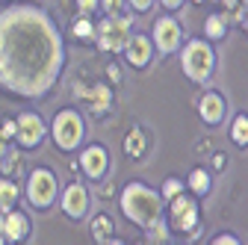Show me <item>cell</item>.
<instances>
[{
	"instance_id": "cell-5",
	"label": "cell",
	"mask_w": 248,
	"mask_h": 245,
	"mask_svg": "<svg viewBox=\"0 0 248 245\" xmlns=\"http://www.w3.org/2000/svg\"><path fill=\"white\" fill-rule=\"evenodd\" d=\"M53 195H56V180H53L50 171L39 168V171L30 174V183H27V198H30V204H33V207H47L53 201Z\"/></svg>"
},
{
	"instance_id": "cell-27",
	"label": "cell",
	"mask_w": 248,
	"mask_h": 245,
	"mask_svg": "<svg viewBox=\"0 0 248 245\" xmlns=\"http://www.w3.org/2000/svg\"><path fill=\"white\" fill-rule=\"evenodd\" d=\"M0 130H3V136H15V121H6Z\"/></svg>"
},
{
	"instance_id": "cell-25",
	"label": "cell",
	"mask_w": 248,
	"mask_h": 245,
	"mask_svg": "<svg viewBox=\"0 0 248 245\" xmlns=\"http://www.w3.org/2000/svg\"><path fill=\"white\" fill-rule=\"evenodd\" d=\"M104 6H107V12H118L121 9V0H104Z\"/></svg>"
},
{
	"instance_id": "cell-18",
	"label": "cell",
	"mask_w": 248,
	"mask_h": 245,
	"mask_svg": "<svg viewBox=\"0 0 248 245\" xmlns=\"http://www.w3.org/2000/svg\"><path fill=\"white\" fill-rule=\"evenodd\" d=\"M124 151H127L130 157H142V154H145V142H142V133H139V130H133V133L127 136V142H124Z\"/></svg>"
},
{
	"instance_id": "cell-13",
	"label": "cell",
	"mask_w": 248,
	"mask_h": 245,
	"mask_svg": "<svg viewBox=\"0 0 248 245\" xmlns=\"http://www.w3.org/2000/svg\"><path fill=\"white\" fill-rule=\"evenodd\" d=\"M3 233L9 236V239H27V233H30V222H27V216H21V213H9V216H3Z\"/></svg>"
},
{
	"instance_id": "cell-12",
	"label": "cell",
	"mask_w": 248,
	"mask_h": 245,
	"mask_svg": "<svg viewBox=\"0 0 248 245\" xmlns=\"http://www.w3.org/2000/svg\"><path fill=\"white\" fill-rule=\"evenodd\" d=\"M127 59H130V65H148V59H151V42L145 36H133L127 39Z\"/></svg>"
},
{
	"instance_id": "cell-2",
	"label": "cell",
	"mask_w": 248,
	"mask_h": 245,
	"mask_svg": "<svg viewBox=\"0 0 248 245\" xmlns=\"http://www.w3.org/2000/svg\"><path fill=\"white\" fill-rule=\"evenodd\" d=\"M121 210H124V216H127L130 222L145 225V228L160 222V198L154 195L148 186H142V183H130V186L124 189Z\"/></svg>"
},
{
	"instance_id": "cell-14",
	"label": "cell",
	"mask_w": 248,
	"mask_h": 245,
	"mask_svg": "<svg viewBox=\"0 0 248 245\" xmlns=\"http://www.w3.org/2000/svg\"><path fill=\"white\" fill-rule=\"evenodd\" d=\"M222 98L219 95H204V101H201V115H204V121L207 124H219V118H222Z\"/></svg>"
},
{
	"instance_id": "cell-7",
	"label": "cell",
	"mask_w": 248,
	"mask_h": 245,
	"mask_svg": "<svg viewBox=\"0 0 248 245\" xmlns=\"http://www.w3.org/2000/svg\"><path fill=\"white\" fill-rule=\"evenodd\" d=\"M15 133H18V142L24 148H36L45 136V124H42V118L36 112H24L18 118V124H15Z\"/></svg>"
},
{
	"instance_id": "cell-3",
	"label": "cell",
	"mask_w": 248,
	"mask_h": 245,
	"mask_svg": "<svg viewBox=\"0 0 248 245\" xmlns=\"http://www.w3.org/2000/svg\"><path fill=\"white\" fill-rule=\"evenodd\" d=\"M53 139H56V145L62 151L77 148V142L83 139V121H80V115L74 109L56 112V118H53Z\"/></svg>"
},
{
	"instance_id": "cell-8",
	"label": "cell",
	"mask_w": 248,
	"mask_h": 245,
	"mask_svg": "<svg viewBox=\"0 0 248 245\" xmlns=\"http://www.w3.org/2000/svg\"><path fill=\"white\" fill-rule=\"evenodd\" d=\"M195 222H198V210H195V204L189 201V198H171V225L177 228V230H192L195 228Z\"/></svg>"
},
{
	"instance_id": "cell-15",
	"label": "cell",
	"mask_w": 248,
	"mask_h": 245,
	"mask_svg": "<svg viewBox=\"0 0 248 245\" xmlns=\"http://www.w3.org/2000/svg\"><path fill=\"white\" fill-rule=\"evenodd\" d=\"M109 89L107 86H95L92 92H86V98L83 101H89V107H92V112H104V109H109Z\"/></svg>"
},
{
	"instance_id": "cell-23",
	"label": "cell",
	"mask_w": 248,
	"mask_h": 245,
	"mask_svg": "<svg viewBox=\"0 0 248 245\" xmlns=\"http://www.w3.org/2000/svg\"><path fill=\"white\" fill-rule=\"evenodd\" d=\"M163 192H166V198L180 195V180H177V177H169V180H166V186H163Z\"/></svg>"
},
{
	"instance_id": "cell-16",
	"label": "cell",
	"mask_w": 248,
	"mask_h": 245,
	"mask_svg": "<svg viewBox=\"0 0 248 245\" xmlns=\"http://www.w3.org/2000/svg\"><path fill=\"white\" fill-rule=\"evenodd\" d=\"M18 201V186L12 180H0V210H12Z\"/></svg>"
},
{
	"instance_id": "cell-29",
	"label": "cell",
	"mask_w": 248,
	"mask_h": 245,
	"mask_svg": "<svg viewBox=\"0 0 248 245\" xmlns=\"http://www.w3.org/2000/svg\"><path fill=\"white\" fill-rule=\"evenodd\" d=\"M6 154V136H3V130H0V157Z\"/></svg>"
},
{
	"instance_id": "cell-21",
	"label": "cell",
	"mask_w": 248,
	"mask_h": 245,
	"mask_svg": "<svg viewBox=\"0 0 248 245\" xmlns=\"http://www.w3.org/2000/svg\"><path fill=\"white\" fill-rule=\"evenodd\" d=\"M189 183H192V189H195V192H201V195H204V192L210 189V177H207L204 171H195Z\"/></svg>"
},
{
	"instance_id": "cell-10",
	"label": "cell",
	"mask_w": 248,
	"mask_h": 245,
	"mask_svg": "<svg viewBox=\"0 0 248 245\" xmlns=\"http://www.w3.org/2000/svg\"><path fill=\"white\" fill-rule=\"evenodd\" d=\"M154 36H157V47H160L163 53H171V50L177 47V42H180V24L171 21V18H163V21H157Z\"/></svg>"
},
{
	"instance_id": "cell-1",
	"label": "cell",
	"mask_w": 248,
	"mask_h": 245,
	"mask_svg": "<svg viewBox=\"0 0 248 245\" xmlns=\"http://www.w3.org/2000/svg\"><path fill=\"white\" fill-rule=\"evenodd\" d=\"M65 62L53 21L33 6L0 9V86L21 98H39Z\"/></svg>"
},
{
	"instance_id": "cell-20",
	"label": "cell",
	"mask_w": 248,
	"mask_h": 245,
	"mask_svg": "<svg viewBox=\"0 0 248 245\" xmlns=\"http://www.w3.org/2000/svg\"><path fill=\"white\" fill-rule=\"evenodd\" d=\"M207 36H213V39H222L225 36V27H222V18L219 15H210L207 18Z\"/></svg>"
},
{
	"instance_id": "cell-24",
	"label": "cell",
	"mask_w": 248,
	"mask_h": 245,
	"mask_svg": "<svg viewBox=\"0 0 248 245\" xmlns=\"http://www.w3.org/2000/svg\"><path fill=\"white\" fill-rule=\"evenodd\" d=\"M77 3H80V12H83V15H89L92 9L98 6V0H77Z\"/></svg>"
},
{
	"instance_id": "cell-30",
	"label": "cell",
	"mask_w": 248,
	"mask_h": 245,
	"mask_svg": "<svg viewBox=\"0 0 248 245\" xmlns=\"http://www.w3.org/2000/svg\"><path fill=\"white\" fill-rule=\"evenodd\" d=\"M163 3H166L169 9H174V6H180V3H183V0H163Z\"/></svg>"
},
{
	"instance_id": "cell-17",
	"label": "cell",
	"mask_w": 248,
	"mask_h": 245,
	"mask_svg": "<svg viewBox=\"0 0 248 245\" xmlns=\"http://www.w3.org/2000/svg\"><path fill=\"white\" fill-rule=\"evenodd\" d=\"M109 233H112L109 216H98L95 222H92V236H95L98 242H109Z\"/></svg>"
},
{
	"instance_id": "cell-19",
	"label": "cell",
	"mask_w": 248,
	"mask_h": 245,
	"mask_svg": "<svg viewBox=\"0 0 248 245\" xmlns=\"http://www.w3.org/2000/svg\"><path fill=\"white\" fill-rule=\"evenodd\" d=\"M231 136H233V142H236V145H248V118H245V115H242V118H236V124H233Z\"/></svg>"
},
{
	"instance_id": "cell-9",
	"label": "cell",
	"mask_w": 248,
	"mask_h": 245,
	"mask_svg": "<svg viewBox=\"0 0 248 245\" xmlns=\"http://www.w3.org/2000/svg\"><path fill=\"white\" fill-rule=\"evenodd\" d=\"M86 207H89V192L80 186V183H71L65 189V195H62V210H65L71 219H80L86 213Z\"/></svg>"
},
{
	"instance_id": "cell-4",
	"label": "cell",
	"mask_w": 248,
	"mask_h": 245,
	"mask_svg": "<svg viewBox=\"0 0 248 245\" xmlns=\"http://www.w3.org/2000/svg\"><path fill=\"white\" fill-rule=\"evenodd\" d=\"M183 71L192 80H207L213 71V50L204 42H189V47L183 50Z\"/></svg>"
},
{
	"instance_id": "cell-11",
	"label": "cell",
	"mask_w": 248,
	"mask_h": 245,
	"mask_svg": "<svg viewBox=\"0 0 248 245\" xmlns=\"http://www.w3.org/2000/svg\"><path fill=\"white\" fill-rule=\"evenodd\" d=\"M80 166L89 177H101L107 168V151L104 148H86L83 157H80Z\"/></svg>"
},
{
	"instance_id": "cell-6",
	"label": "cell",
	"mask_w": 248,
	"mask_h": 245,
	"mask_svg": "<svg viewBox=\"0 0 248 245\" xmlns=\"http://www.w3.org/2000/svg\"><path fill=\"white\" fill-rule=\"evenodd\" d=\"M130 33H127V21L124 18H107L101 27H98V42L104 50H121L127 45Z\"/></svg>"
},
{
	"instance_id": "cell-28",
	"label": "cell",
	"mask_w": 248,
	"mask_h": 245,
	"mask_svg": "<svg viewBox=\"0 0 248 245\" xmlns=\"http://www.w3.org/2000/svg\"><path fill=\"white\" fill-rule=\"evenodd\" d=\"M225 242H231V245H233V242H236V239H233V236H231V233H222V236H219V239H216V245H225Z\"/></svg>"
},
{
	"instance_id": "cell-26",
	"label": "cell",
	"mask_w": 248,
	"mask_h": 245,
	"mask_svg": "<svg viewBox=\"0 0 248 245\" xmlns=\"http://www.w3.org/2000/svg\"><path fill=\"white\" fill-rule=\"evenodd\" d=\"M130 3H133V9H139V12H145V9L151 6V0H130Z\"/></svg>"
},
{
	"instance_id": "cell-22",
	"label": "cell",
	"mask_w": 248,
	"mask_h": 245,
	"mask_svg": "<svg viewBox=\"0 0 248 245\" xmlns=\"http://www.w3.org/2000/svg\"><path fill=\"white\" fill-rule=\"evenodd\" d=\"M92 33H95V30H92V24H89L86 18H80V21L74 24V36H80V39H89Z\"/></svg>"
}]
</instances>
